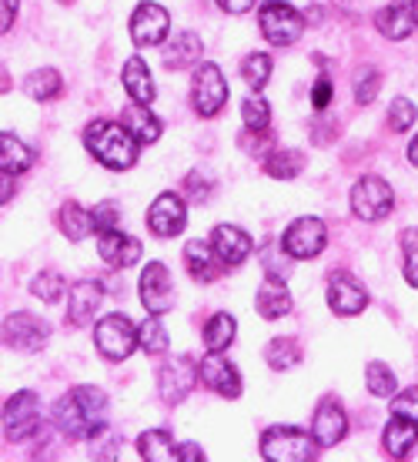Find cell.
Here are the masks:
<instances>
[{"mask_svg": "<svg viewBox=\"0 0 418 462\" xmlns=\"http://www.w3.org/2000/svg\"><path fill=\"white\" fill-rule=\"evenodd\" d=\"M328 305H332V312L338 315H359L365 305H368V291L361 289V282H355L351 275L345 272H338L332 275L328 282Z\"/></svg>", "mask_w": 418, "mask_h": 462, "instance_id": "9a60e30c", "label": "cell"}, {"mask_svg": "<svg viewBox=\"0 0 418 462\" xmlns=\"http://www.w3.org/2000/svg\"><path fill=\"white\" fill-rule=\"evenodd\" d=\"M124 125L131 127V134H134L141 144H154V141L161 138V121L148 111V105L124 107Z\"/></svg>", "mask_w": 418, "mask_h": 462, "instance_id": "4316f807", "label": "cell"}, {"mask_svg": "<svg viewBox=\"0 0 418 462\" xmlns=\"http://www.w3.org/2000/svg\"><path fill=\"white\" fill-rule=\"evenodd\" d=\"M94 342H97V352H101L104 358H111V362L128 358L131 352H134V346H141L131 319L121 312L107 315V319L97 322V328H94Z\"/></svg>", "mask_w": 418, "mask_h": 462, "instance_id": "277c9868", "label": "cell"}, {"mask_svg": "<svg viewBox=\"0 0 418 462\" xmlns=\"http://www.w3.org/2000/svg\"><path fill=\"white\" fill-rule=\"evenodd\" d=\"M198 372H201V382L208 385L211 393L224 395V399H238L241 395V375H238V369H234L232 362L221 358V352L204 358L198 365Z\"/></svg>", "mask_w": 418, "mask_h": 462, "instance_id": "5bb4252c", "label": "cell"}, {"mask_svg": "<svg viewBox=\"0 0 418 462\" xmlns=\"http://www.w3.org/2000/svg\"><path fill=\"white\" fill-rule=\"evenodd\" d=\"M241 115L248 131H268V125H271V107L265 97H248L241 105Z\"/></svg>", "mask_w": 418, "mask_h": 462, "instance_id": "74e56055", "label": "cell"}, {"mask_svg": "<svg viewBox=\"0 0 418 462\" xmlns=\"http://www.w3.org/2000/svg\"><path fill=\"white\" fill-rule=\"evenodd\" d=\"M415 442H418V422L415 419L392 412V422H388V429H385V449H388V456L405 459L408 452L415 449Z\"/></svg>", "mask_w": 418, "mask_h": 462, "instance_id": "44dd1931", "label": "cell"}, {"mask_svg": "<svg viewBox=\"0 0 418 462\" xmlns=\"http://www.w3.org/2000/svg\"><path fill=\"white\" fill-rule=\"evenodd\" d=\"M281 245H285V252H288L291 258H314V254H322L328 245L325 221L322 218L291 221L288 231H285V238H281Z\"/></svg>", "mask_w": 418, "mask_h": 462, "instance_id": "ba28073f", "label": "cell"}, {"mask_svg": "<svg viewBox=\"0 0 418 462\" xmlns=\"http://www.w3.org/2000/svg\"><path fill=\"white\" fill-rule=\"evenodd\" d=\"M141 301H144V309L151 315H164L175 305L171 275H168V268H164L161 262H154V265L144 268V275H141Z\"/></svg>", "mask_w": 418, "mask_h": 462, "instance_id": "7c38bea8", "label": "cell"}, {"mask_svg": "<svg viewBox=\"0 0 418 462\" xmlns=\"http://www.w3.org/2000/svg\"><path fill=\"white\" fill-rule=\"evenodd\" d=\"M41 429V399L34 393H17L4 405V436L11 442L31 439Z\"/></svg>", "mask_w": 418, "mask_h": 462, "instance_id": "5b68a950", "label": "cell"}, {"mask_svg": "<svg viewBox=\"0 0 418 462\" xmlns=\"http://www.w3.org/2000/svg\"><path fill=\"white\" fill-rule=\"evenodd\" d=\"M392 205H395V195L378 174H368L351 188V208L365 221H382L392 211Z\"/></svg>", "mask_w": 418, "mask_h": 462, "instance_id": "8992f818", "label": "cell"}, {"mask_svg": "<svg viewBox=\"0 0 418 462\" xmlns=\"http://www.w3.org/2000/svg\"><path fill=\"white\" fill-rule=\"evenodd\" d=\"M392 412L415 419V422H418V385H412V389H405L402 395H395V399H392Z\"/></svg>", "mask_w": 418, "mask_h": 462, "instance_id": "7bdbcfd3", "label": "cell"}, {"mask_svg": "<svg viewBox=\"0 0 418 462\" xmlns=\"http://www.w3.org/2000/svg\"><path fill=\"white\" fill-rule=\"evenodd\" d=\"M4 342L23 352H41L47 346V325L31 312H17L4 322Z\"/></svg>", "mask_w": 418, "mask_h": 462, "instance_id": "8fae6325", "label": "cell"}, {"mask_svg": "<svg viewBox=\"0 0 418 462\" xmlns=\"http://www.w3.org/2000/svg\"><path fill=\"white\" fill-rule=\"evenodd\" d=\"M314 432H304L298 426H271L261 436V456L271 462H308L318 456Z\"/></svg>", "mask_w": 418, "mask_h": 462, "instance_id": "3957f363", "label": "cell"}, {"mask_svg": "<svg viewBox=\"0 0 418 462\" xmlns=\"http://www.w3.org/2000/svg\"><path fill=\"white\" fill-rule=\"evenodd\" d=\"M187 225V208L185 201L177 195H161L158 201H154L151 208H148V228L158 235V238H175V235H181Z\"/></svg>", "mask_w": 418, "mask_h": 462, "instance_id": "30bf717a", "label": "cell"}, {"mask_svg": "<svg viewBox=\"0 0 418 462\" xmlns=\"http://www.w3.org/2000/svg\"><path fill=\"white\" fill-rule=\"evenodd\" d=\"M191 101H195V111L201 117H214L228 101V84L221 78L218 64H201L198 74H195V84H191Z\"/></svg>", "mask_w": 418, "mask_h": 462, "instance_id": "52a82bcc", "label": "cell"}, {"mask_svg": "<svg viewBox=\"0 0 418 462\" xmlns=\"http://www.w3.org/2000/svg\"><path fill=\"white\" fill-rule=\"evenodd\" d=\"M168 11L158 7V4H141L134 17H131V37H134V44L138 47H151V44H161L164 37H168Z\"/></svg>", "mask_w": 418, "mask_h": 462, "instance_id": "4fadbf2b", "label": "cell"}, {"mask_svg": "<svg viewBox=\"0 0 418 462\" xmlns=\"http://www.w3.org/2000/svg\"><path fill=\"white\" fill-rule=\"evenodd\" d=\"M408 162H412L418 168V138L412 141V144H408Z\"/></svg>", "mask_w": 418, "mask_h": 462, "instance_id": "f907efd6", "label": "cell"}, {"mask_svg": "<svg viewBox=\"0 0 418 462\" xmlns=\"http://www.w3.org/2000/svg\"><path fill=\"white\" fill-rule=\"evenodd\" d=\"M258 312L265 315L268 322H275V319H281V315L291 309V291L285 282H278V278L271 275L268 282H261V289H258Z\"/></svg>", "mask_w": 418, "mask_h": 462, "instance_id": "cb8c5ba5", "label": "cell"}, {"mask_svg": "<svg viewBox=\"0 0 418 462\" xmlns=\"http://www.w3.org/2000/svg\"><path fill=\"white\" fill-rule=\"evenodd\" d=\"M31 291H34L41 301H58L60 299V291H64V278L58 275V272H41V275L31 282Z\"/></svg>", "mask_w": 418, "mask_h": 462, "instance_id": "f35d334b", "label": "cell"}, {"mask_svg": "<svg viewBox=\"0 0 418 462\" xmlns=\"http://www.w3.org/2000/svg\"><path fill=\"white\" fill-rule=\"evenodd\" d=\"M201 58V37L198 34H181L171 41V47L164 51V64L171 70L177 68H187V64H195Z\"/></svg>", "mask_w": 418, "mask_h": 462, "instance_id": "f1b7e54d", "label": "cell"}, {"mask_svg": "<svg viewBox=\"0 0 418 462\" xmlns=\"http://www.w3.org/2000/svg\"><path fill=\"white\" fill-rule=\"evenodd\" d=\"M218 7L228 14H244L255 7V0H218Z\"/></svg>", "mask_w": 418, "mask_h": 462, "instance_id": "c3c4849f", "label": "cell"}, {"mask_svg": "<svg viewBox=\"0 0 418 462\" xmlns=\"http://www.w3.org/2000/svg\"><path fill=\"white\" fill-rule=\"evenodd\" d=\"M304 31L302 14L288 7V4H265L261 7V34L271 41V44H295Z\"/></svg>", "mask_w": 418, "mask_h": 462, "instance_id": "9c48e42d", "label": "cell"}, {"mask_svg": "<svg viewBox=\"0 0 418 462\" xmlns=\"http://www.w3.org/2000/svg\"><path fill=\"white\" fill-rule=\"evenodd\" d=\"M314 439L322 449H332L338 442L345 439V432H349V419H345V409L335 402V399H325V402L318 405V412H314Z\"/></svg>", "mask_w": 418, "mask_h": 462, "instance_id": "2e32d148", "label": "cell"}, {"mask_svg": "<svg viewBox=\"0 0 418 462\" xmlns=\"http://www.w3.org/2000/svg\"><path fill=\"white\" fill-rule=\"evenodd\" d=\"M14 23V0H4V31H11Z\"/></svg>", "mask_w": 418, "mask_h": 462, "instance_id": "681fc988", "label": "cell"}, {"mask_svg": "<svg viewBox=\"0 0 418 462\" xmlns=\"http://www.w3.org/2000/svg\"><path fill=\"white\" fill-rule=\"evenodd\" d=\"M124 88H128V94L138 101V105H151L154 101V81L151 74H148V64L141 58H131L128 64H124Z\"/></svg>", "mask_w": 418, "mask_h": 462, "instance_id": "484cf974", "label": "cell"}, {"mask_svg": "<svg viewBox=\"0 0 418 462\" xmlns=\"http://www.w3.org/2000/svg\"><path fill=\"white\" fill-rule=\"evenodd\" d=\"M302 168H304L302 151H275V154H268V162H265V171L271 174V178H278V181L298 178Z\"/></svg>", "mask_w": 418, "mask_h": 462, "instance_id": "1f68e13d", "label": "cell"}, {"mask_svg": "<svg viewBox=\"0 0 418 462\" xmlns=\"http://www.w3.org/2000/svg\"><path fill=\"white\" fill-rule=\"evenodd\" d=\"M265 358H268V365H271L275 372H288L302 356H298V346H295L291 338H275V342L268 346Z\"/></svg>", "mask_w": 418, "mask_h": 462, "instance_id": "e575fe53", "label": "cell"}, {"mask_svg": "<svg viewBox=\"0 0 418 462\" xmlns=\"http://www.w3.org/2000/svg\"><path fill=\"white\" fill-rule=\"evenodd\" d=\"M365 379H368V389H372L378 399L395 395V372L388 369L385 362H372V365H368V372H365Z\"/></svg>", "mask_w": 418, "mask_h": 462, "instance_id": "8d00e7d4", "label": "cell"}, {"mask_svg": "<svg viewBox=\"0 0 418 462\" xmlns=\"http://www.w3.org/2000/svg\"><path fill=\"white\" fill-rule=\"evenodd\" d=\"M241 78L248 81V88L261 91V88L271 81V58H268V54H248L241 64Z\"/></svg>", "mask_w": 418, "mask_h": 462, "instance_id": "836d02e7", "label": "cell"}, {"mask_svg": "<svg viewBox=\"0 0 418 462\" xmlns=\"http://www.w3.org/2000/svg\"><path fill=\"white\" fill-rule=\"evenodd\" d=\"M402 252H405V278L412 289H418V228L402 231Z\"/></svg>", "mask_w": 418, "mask_h": 462, "instance_id": "ab89813d", "label": "cell"}, {"mask_svg": "<svg viewBox=\"0 0 418 462\" xmlns=\"http://www.w3.org/2000/svg\"><path fill=\"white\" fill-rule=\"evenodd\" d=\"M84 144L97 162L111 168V171H128L138 162V144L141 141L131 134V127L114 125V121H94L84 131Z\"/></svg>", "mask_w": 418, "mask_h": 462, "instance_id": "7a4b0ae2", "label": "cell"}, {"mask_svg": "<svg viewBox=\"0 0 418 462\" xmlns=\"http://www.w3.org/2000/svg\"><path fill=\"white\" fill-rule=\"evenodd\" d=\"M97 252L104 258V265L111 268H131L141 258V242L131 238V235H121V231H101V242H97Z\"/></svg>", "mask_w": 418, "mask_h": 462, "instance_id": "e0dca14e", "label": "cell"}, {"mask_svg": "<svg viewBox=\"0 0 418 462\" xmlns=\"http://www.w3.org/2000/svg\"><path fill=\"white\" fill-rule=\"evenodd\" d=\"M138 342H141V348H144L148 356H158V352H164V348H168V332H164L161 319H154V315H151L148 322L141 325Z\"/></svg>", "mask_w": 418, "mask_h": 462, "instance_id": "d590c367", "label": "cell"}, {"mask_svg": "<svg viewBox=\"0 0 418 462\" xmlns=\"http://www.w3.org/2000/svg\"><path fill=\"white\" fill-rule=\"evenodd\" d=\"M378 84H382L378 70H361L359 81H355V97H359V105H372L375 94H378Z\"/></svg>", "mask_w": 418, "mask_h": 462, "instance_id": "b9f144b4", "label": "cell"}, {"mask_svg": "<svg viewBox=\"0 0 418 462\" xmlns=\"http://www.w3.org/2000/svg\"><path fill=\"white\" fill-rule=\"evenodd\" d=\"M312 105L318 107V111H325V107L332 105V81H328V78H318V81H314Z\"/></svg>", "mask_w": 418, "mask_h": 462, "instance_id": "f6af8a7d", "label": "cell"}, {"mask_svg": "<svg viewBox=\"0 0 418 462\" xmlns=\"http://www.w3.org/2000/svg\"><path fill=\"white\" fill-rule=\"evenodd\" d=\"M117 205L114 201H104V205H97V208H91V221H94V228L97 231H111L117 225Z\"/></svg>", "mask_w": 418, "mask_h": 462, "instance_id": "ee69618b", "label": "cell"}, {"mask_svg": "<svg viewBox=\"0 0 418 462\" xmlns=\"http://www.w3.org/2000/svg\"><path fill=\"white\" fill-rule=\"evenodd\" d=\"M211 245H214L221 262L232 268L241 265L244 258L251 254V238L241 228H234V225H218V228L211 231Z\"/></svg>", "mask_w": 418, "mask_h": 462, "instance_id": "d6986e66", "label": "cell"}, {"mask_svg": "<svg viewBox=\"0 0 418 462\" xmlns=\"http://www.w3.org/2000/svg\"><path fill=\"white\" fill-rule=\"evenodd\" d=\"M31 164H34V154H31V148H27V144H21V138H17V134L4 131V134H0V171L14 178V174L27 171Z\"/></svg>", "mask_w": 418, "mask_h": 462, "instance_id": "d4e9b609", "label": "cell"}, {"mask_svg": "<svg viewBox=\"0 0 418 462\" xmlns=\"http://www.w3.org/2000/svg\"><path fill=\"white\" fill-rule=\"evenodd\" d=\"M418 117V107L412 105V101H405V97H398V101H392V111H388V125H392V131H408V127L415 125Z\"/></svg>", "mask_w": 418, "mask_h": 462, "instance_id": "60d3db41", "label": "cell"}, {"mask_svg": "<svg viewBox=\"0 0 418 462\" xmlns=\"http://www.w3.org/2000/svg\"><path fill=\"white\" fill-rule=\"evenodd\" d=\"M101 301H104V285L101 282H81V285H74L70 289V301H68V319L70 325H87L97 315L101 309Z\"/></svg>", "mask_w": 418, "mask_h": 462, "instance_id": "ac0fdd59", "label": "cell"}, {"mask_svg": "<svg viewBox=\"0 0 418 462\" xmlns=\"http://www.w3.org/2000/svg\"><path fill=\"white\" fill-rule=\"evenodd\" d=\"M185 262H187V272L195 282L201 285H208L218 278V252H214V245L208 248V242H187L185 245Z\"/></svg>", "mask_w": 418, "mask_h": 462, "instance_id": "7402d4cb", "label": "cell"}, {"mask_svg": "<svg viewBox=\"0 0 418 462\" xmlns=\"http://www.w3.org/2000/svg\"><path fill=\"white\" fill-rule=\"evenodd\" d=\"M104 419H107V399L94 385H81V389H74V393L64 395L54 405V422L74 442L94 439L97 432H104Z\"/></svg>", "mask_w": 418, "mask_h": 462, "instance_id": "6da1fadb", "label": "cell"}, {"mask_svg": "<svg viewBox=\"0 0 418 462\" xmlns=\"http://www.w3.org/2000/svg\"><path fill=\"white\" fill-rule=\"evenodd\" d=\"M375 23H378V31H382L388 41H405V37L412 34V27H418L415 7H408V4H388L385 11H378Z\"/></svg>", "mask_w": 418, "mask_h": 462, "instance_id": "603a6c76", "label": "cell"}, {"mask_svg": "<svg viewBox=\"0 0 418 462\" xmlns=\"http://www.w3.org/2000/svg\"><path fill=\"white\" fill-rule=\"evenodd\" d=\"M141 459L148 462H164V459H177V446L171 442V432L168 429H151L138 439Z\"/></svg>", "mask_w": 418, "mask_h": 462, "instance_id": "83f0119b", "label": "cell"}, {"mask_svg": "<svg viewBox=\"0 0 418 462\" xmlns=\"http://www.w3.org/2000/svg\"><path fill=\"white\" fill-rule=\"evenodd\" d=\"M158 385H161V395L168 402H181L187 399L191 385H195V372H191V358H171L168 365L158 375Z\"/></svg>", "mask_w": 418, "mask_h": 462, "instance_id": "ffe728a7", "label": "cell"}, {"mask_svg": "<svg viewBox=\"0 0 418 462\" xmlns=\"http://www.w3.org/2000/svg\"><path fill=\"white\" fill-rule=\"evenodd\" d=\"M177 459H185V462H204V452H201L198 442H185V446H177Z\"/></svg>", "mask_w": 418, "mask_h": 462, "instance_id": "7dc6e473", "label": "cell"}, {"mask_svg": "<svg viewBox=\"0 0 418 462\" xmlns=\"http://www.w3.org/2000/svg\"><path fill=\"white\" fill-rule=\"evenodd\" d=\"M412 7H415V23H418V0H415V4H412Z\"/></svg>", "mask_w": 418, "mask_h": 462, "instance_id": "816d5d0a", "label": "cell"}, {"mask_svg": "<svg viewBox=\"0 0 418 462\" xmlns=\"http://www.w3.org/2000/svg\"><path fill=\"white\" fill-rule=\"evenodd\" d=\"M185 191H187V198H195V201H204V198L211 195V188H204V178H201V174H187Z\"/></svg>", "mask_w": 418, "mask_h": 462, "instance_id": "bcb514c9", "label": "cell"}, {"mask_svg": "<svg viewBox=\"0 0 418 462\" xmlns=\"http://www.w3.org/2000/svg\"><path fill=\"white\" fill-rule=\"evenodd\" d=\"M60 228H64V235L68 238H74V242H81L84 235L94 228L91 221V211H84L81 205H74V201H68L64 208H60Z\"/></svg>", "mask_w": 418, "mask_h": 462, "instance_id": "d6a6232c", "label": "cell"}, {"mask_svg": "<svg viewBox=\"0 0 418 462\" xmlns=\"http://www.w3.org/2000/svg\"><path fill=\"white\" fill-rule=\"evenodd\" d=\"M23 91H27V97H34V101H54L60 94V74L58 70H34L27 81H23Z\"/></svg>", "mask_w": 418, "mask_h": 462, "instance_id": "4dcf8cb0", "label": "cell"}, {"mask_svg": "<svg viewBox=\"0 0 418 462\" xmlns=\"http://www.w3.org/2000/svg\"><path fill=\"white\" fill-rule=\"evenodd\" d=\"M234 332H238V325L228 312H218L214 319H208L204 325V346L208 352H224V348L234 342Z\"/></svg>", "mask_w": 418, "mask_h": 462, "instance_id": "f546056e", "label": "cell"}]
</instances>
